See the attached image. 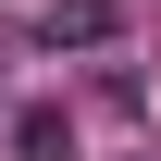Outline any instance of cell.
Segmentation results:
<instances>
[{"label":"cell","mask_w":161,"mask_h":161,"mask_svg":"<svg viewBox=\"0 0 161 161\" xmlns=\"http://www.w3.org/2000/svg\"><path fill=\"white\" fill-rule=\"evenodd\" d=\"M25 50H124V0H50V13H25Z\"/></svg>","instance_id":"6da1fadb"}]
</instances>
